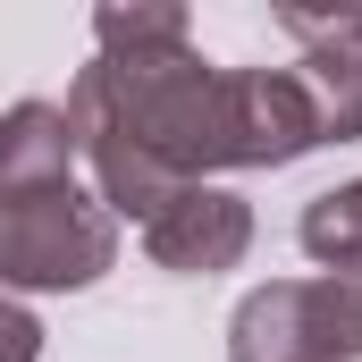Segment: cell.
Instances as JSON below:
<instances>
[{
    "label": "cell",
    "instance_id": "cell-5",
    "mask_svg": "<svg viewBox=\"0 0 362 362\" xmlns=\"http://www.w3.org/2000/svg\"><path fill=\"white\" fill-rule=\"evenodd\" d=\"M278 25L303 42L295 85L312 93L320 144H354L362 135V42H354V17H346V8H286Z\"/></svg>",
    "mask_w": 362,
    "mask_h": 362
},
{
    "label": "cell",
    "instance_id": "cell-6",
    "mask_svg": "<svg viewBox=\"0 0 362 362\" xmlns=\"http://www.w3.org/2000/svg\"><path fill=\"white\" fill-rule=\"evenodd\" d=\"M76 185V127L59 101H17L0 110V202Z\"/></svg>",
    "mask_w": 362,
    "mask_h": 362
},
{
    "label": "cell",
    "instance_id": "cell-10",
    "mask_svg": "<svg viewBox=\"0 0 362 362\" xmlns=\"http://www.w3.org/2000/svg\"><path fill=\"white\" fill-rule=\"evenodd\" d=\"M346 17H354V42H362V8H346Z\"/></svg>",
    "mask_w": 362,
    "mask_h": 362
},
{
    "label": "cell",
    "instance_id": "cell-3",
    "mask_svg": "<svg viewBox=\"0 0 362 362\" xmlns=\"http://www.w3.org/2000/svg\"><path fill=\"white\" fill-rule=\"evenodd\" d=\"M228 362H362V278H278L228 320Z\"/></svg>",
    "mask_w": 362,
    "mask_h": 362
},
{
    "label": "cell",
    "instance_id": "cell-9",
    "mask_svg": "<svg viewBox=\"0 0 362 362\" xmlns=\"http://www.w3.org/2000/svg\"><path fill=\"white\" fill-rule=\"evenodd\" d=\"M0 362H42V320L17 295H0Z\"/></svg>",
    "mask_w": 362,
    "mask_h": 362
},
{
    "label": "cell",
    "instance_id": "cell-8",
    "mask_svg": "<svg viewBox=\"0 0 362 362\" xmlns=\"http://www.w3.org/2000/svg\"><path fill=\"white\" fill-rule=\"evenodd\" d=\"M295 236H303V253H312L329 278H362V177L312 194L303 219H295Z\"/></svg>",
    "mask_w": 362,
    "mask_h": 362
},
{
    "label": "cell",
    "instance_id": "cell-2",
    "mask_svg": "<svg viewBox=\"0 0 362 362\" xmlns=\"http://www.w3.org/2000/svg\"><path fill=\"white\" fill-rule=\"evenodd\" d=\"M118 262V219L101 211L85 185H51V194H17L0 202V295H68Z\"/></svg>",
    "mask_w": 362,
    "mask_h": 362
},
{
    "label": "cell",
    "instance_id": "cell-1",
    "mask_svg": "<svg viewBox=\"0 0 362 362\" xmlns=\"http://www.w3.org/2000/svg\"><path fill=\"white\" fill-rule=\"evenodd\" d=\"M68 127H76V160H93L101 177V211L144 228L219 169H286L320 144L295 68H211L194 42L76 68Z\"/></svg>",
    "mask_w": 362,
    "mask_h": 362
},
{
    "label": "cell",
    "instance_id": "cell-4",
    "mask_svg": "<svg viewBox=\"0 0 362 362\" xmlns=\"http://www.w3.org/2000/svg\"><path fill=\"white\" fill-rule=\"evenodd\" d=\"M245 245H253V202L228 194V185H185L177 202L144 228V253H152L160 270H177V278H219V270H236Z\"/></svg>",
    "mask_w": 362,
    "mask_h": 362
},
{
    "label": "cell",
    "instance_id": "cell-7",
    "mask_svg": "<svg viewBox=\"0 0 362 362\" xmlns=\"http://www.w3.org/2000/svg\"><path fill=\"white\" fill-rule=\"evenodd\" d=\"M93 42H101V59H152V51L194 42V17L177 0H101L93 8Z\"/></svg>",
    "mask_w": 362,
    "mask_h": 362
}]
</instances>
